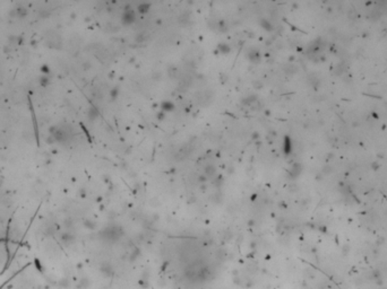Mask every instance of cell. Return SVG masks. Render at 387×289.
<instances>
[{
  "label": "cell",
  "instance_id": "3",
  "mask_svg": "<svg viewBox=\"0 0 387 289\" xmlns=\"http://www.w3.org/2000/svg\"><path fill=\"white\" fill-rule=\"evenodd\" d=\"M38 84L41 85L42 87H46V86H49L50 85V76H44V75H41L40 78H38Z\"/></svg>",
  "mask_w": 387,
  "mask_h": 289
},
{
  "label": "cell",
  "instance_id": "5",
  "mask_svg": "<svg viewBox=\"0 0 387 289\" xmlns=\"http://www.w3.org/2000/svg\"><path fill=\"white\" fill-rule=\"evenodd\" d=\"M133 19H134V16H133V14L130 15V14H125L123 15V21H126V23H131V21H133Z\"/></svg>",
  "mask_w": 387,
  "mask_h": 289
},
{
  "label": "cell",
  "instance_id": "4",
  "mask_svg": "<svg viewBox=\"0 0 387 289\" xmlns=\"http://www.w3.org/2000/svg\"><path fill=\"white\" fill-rule=\"evenodd\" d=\"M40 71H41L42 75H44V76H50V72H51V68H50L49 64L44 63V64H42V66L40 67Z\"/></svg>",
  "mask_w": 387,
  "mask_h": 289
},
{
  "label": "cell",
  "instance_id": "1",
  "mask_svg": "<svg viewBox=\"0 0 387 289\" xmlns=\"http://www.w3.org/2000/svg\"><path fill=\"white\" fill-rule=\"evenodd\" d=\"M10 15L11 16H14V17L23 18L27 15V8L23 7V6H18V7H16L15 9H13V11L10 13Z\"/></svg>",
  "mask_w": 387,
  "mask_h": 289
},
{
  "label": "cell",
  "instance_id": "2",
  "mask_svg": "<svg viewBox=\"0 0 387 289\" xmlns=\"http://www.w3.org/2000/svg\"><path fill=\"white\" fill-rule=\"evenodd\" d=\"M60 240L66 244V245H69V244H71L74 242V236L70 233H63L60 236Z\"/></svg>",
  "mask_w": 387,
  "mask_h": 289
}]
</instances>
